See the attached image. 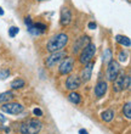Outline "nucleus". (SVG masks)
<instances>
[{
    "label": "nucleus",
    "instance_id": "f257e3e1",
    "mask_svg": "<svg viewBox=\"0 0 131 134\" xmlns=\"http://www.w3.org/2000/svg\"><path fill=\"white\" fill-rule=\"evenodd\" d=\"M69 42V37L66 33H57L53 37L47 40L46 43V50L51 53H56V51H61L63 50V48L68 44Z\"/></svg>",
    "mask_w": 131,
    "mask_h": 134
},
{
    "label": "nucleus",
    "instance_id": "f03ea898",
    "mask_svg": "<svg viewBox=\"0 0 131 134\" xmlns=\"http://www.w3.org/2000/svg\"><path fill=\"white\" fill-rule=\"evenodd\" d=\"M43 128V123L38 118H30L22 122L20 126L21 134H39Z\"/></svg>",
    "mask_w": 131,
    "mask_h": 134
},
{
    "label": "nucleus",
    "instance_id": "7ed1b4c3",
    "mask_svg": "<svg viewBox=\"0 0 131 134\" xmlns=\"http://www.w3.org/2000/svg\"><path fill=\"white\" fill-rule=\"evenodd\" d=\"M95 54H96V45L95 44H88V45L84 48V49L80 51V55H79V62L82 65H85L88 62L93 60L95 57Z\"/></svg>",
    "mask_w": 131,
    "mask_h": 134
},
{
    "label": "nucleus",
    "instance_id": "20e7f679",
    "mask_svg": "<svg viewBox=\"0 0 131 134\" xmlns=\"http://www.w3.org/2000/svg\"><path fill=\"white\" fill-rule=\"evenodd\" d=\"M66 56H67V54L64 53L63 50L56 51V53H51L49 56L45 59V66L47 67V68H52V67H55L56 65L60 64Z\"/></svg>",
    "mask_w": 131,
    "mask_h": 134
},
{
    "label": "nucleus",
    "instance_id": "39448f33",
    "mask_svg": "<svg viewBox=\"0 0 131 134\" xmlns=\"http://www.w3.org/2000/svg\"><path fill=\"white\" fill-rule=\"evenodd\" d=\"M73 68H74V59L72 56H66L58 64V73L62 76H67L72 73Z\"/></svg>",
    "mask_w": 131,
    "mask_h": 134
},
{
    "label": "nucleus",
    "instance_id": "423d86ee",
    "mask_svg": "<svg viewBox=\"0 0 131 134\" xmlns=\"http://www.w3.org/2000/svg\"><path fill=\"white\" fill-rule=\"evenodd\" d=\"M1 111L5 113H9V115H18L21 113L23 110H24V106L20 104V102H6V104H3L0 106Z\"/></svg>",
    "mask_w": 131,
    "mask_h": 134
},
{
    "label": "nucleus",
    "instance_id": "0eeeda50",
    "mask_svg": "<svg viewBox=\"0 0 131 134\" xmlns=\"http://www.w3.org/2000/svg\"><path fill=\"white\" fill-rule=\"evenodd\" d=\"M120 73V65L119 62L115 60H112L107 64V72H106V77L108 81L113 82L115 78L118 77V74Z\"/></svg>",
    "mask_w": 131,
    "mask_h": 134
},
{
    "label": "nucleus",
    "instance_id": "6e6552de",
    "mask_svg": "<svg viewBox=\"0 0 131 134\" xmlns=\"http://www.w3.org/2000/svg\"><path fill=\"white\" fill-rule=\"evenodd\" d=\"M82 87V79L78 74H71L66 79V88L71 92H75L78 88Z\"/></svg>",
    "mask_w": 131,
    "mask_h": 134
},
{
    "label": "nucleus",
    "instance_id": "1a4fd4ad",
    "mask_svg": "<svg viewBox=\"0 0 131 134\" xmlns=\"http://www.w3.org/2000/svg\"><path fill=\"white\" fill-rule=\"evenodd\" d=\"M93 66H95V62L93 61H90L88 64L84 65V68L82 70V73H80V79H82V83H86L91 79L92 76V71H93Z\"/></svg>",
    "mask_w": 131,
    "mask_h": 134
},
{
    "label": "nucleus",
    "instance_id": "9d476101",
    "mask_svg": "<svg viewBox=\"0 0 131 134\" xmlns=\"http://www.w3.org/2000/svg\"><path fill=\"white\" fill-rule=\"evenodd\" d=\"M72 11L68 9V7H62L61 10V16H60V23L62 27H67V26L71 25L72 22Z\"/></svg>",
    "mask_w": 131,
    "mask_h": 134
},
{
    "label": "nucleus",
    "instance_id": "9b49d317",
    "mask_svg": "<svg viewBox=\"0 0 131 134\" xmlns=\"http://www.w3.org/2000/svg\"><path fill=\"white\" fill-rule=\"evenodd\" d=\"M90 43H91V40H90V38H89L88 35L80 37V38L75 42L74 45H73V53L77 54V53H79V51H82V50L84 49L88 44H90Z\"/></svg>",
    "mask_w": 131,
    "mask_h": 134
},
{
    "label": "nucleus",
    "instance_id": "f8f14e48",
    "mask_svg": "<svg viewBox=\"0 0 131 134\" xmlns=\"http://www.w3.org/2000/svg\"><path fill=\"white\" fill-rule=\"evenodd\" d=\"M107 89H108V83L106 81H98L95 85V96L96 98H102L104 94L107 93Z\"/></svg>",
    "mask_w": 131,
    "mask_h": 134
},
{
    "label": "nucleus",
    "instance_id": "ddd939ff",
    "mask_svg": "<svg viewBox=\"0 0 131 134\" xmlns=\"http://www.w3.org/2000/svg\"><path fill=\"white\" fill-rule=\"evenodd\" d=\"M124 76H125V74L119 73V74H118V77L113 81V90H114V92L119 93V92H121V90H124V88H123Z\"/></svg>",
    "mask_w": 131,
    "mask_h": 134
},
{
    "label": "nucleus",
    "instance_id": "4468645a",
    "mask_svg": "<svg viewBox=\"0 0 131 134\" xmlns=\"http://www.w3.org/2000/svg\"><path fill=\"white\" fill-rule=\"evenodd\" d=\"M14 98H15V93L12 92V90L0 93V105L6 104V102H10L11 100H14Z\"/></svg>",
    "mask_w": 131,
    "mask_h": 134
},
{
    "label": "nucleus",
    "instance_id": "2eb2a0df",
    "mask_svg": "<svg viewBox=\"0 0 131 134\" xmlns=\"http://www.w3.org/2000/svg\"><path fill=\"white\" fill-rule=\"evenodd\" d=\"M115 40H117L120 45L125 46V48H130L131 46V40L129 37H126V35H120V34L115 35Z\"/></svg>",
    "mask_w": 131,
    "mask_h": 134
},
{
    "label": "nucleus",
    "instance_id": "dca6fc26",
    "mask_svg": "<svg viewBox=\"0 0 131 134\" xmlns=\"http://www.w3.org/2000/svg\"><path fill=\"white\" fill-rule=\"evenodd\" d=\"M68 100L74 105H79V104H82V95L77 92H71L68 94Z\"/></svg>",
    "mask_w": 131,
    "mask_h": 134
},
{
    "label": "nucleus",
    "instance_id": "f3484780",
    "mask_svg": "<svg viewBox=\"0 0 131 134\" xmlns=\"http://www.w3.org/2000/svg\"><path fill=\"white\" fill-rule=\"evenodd\" d=\"M114 116H115V113H114L113 110H106V111H103L102 113H101V118H102L103 122H110V121H113Z\"/></svg>",
    "mask_w": 131,
    "mask_h": 134
},
{
    "label": "nucleus",
    "instance_id": "a211bd4d",
    "mask_svg": "<svg viewBox=\"0 0 131 134\" xmlns=\"http://www.w3.org/2000/svg\"><path fill=\"white\" fill-rule=\"evenodd\" d=\"M24 85H26L24 79H22V78H16V79H14V81L11 82L10 87L12 90H16V89H22Z\"/></svg>",
    "mask_w": 131,
    "mask_h": 134
},
{
    "label": "nucleus",
    "instance_id": "6ab92c4d",
    "mask_svg": "<svg viewBox=\"0 0 131 134\" xmlns=\"http://www.w3.org/2000/svg\"><path fill=\"white\" fill-rule=\"evenodd\" d=\"M102 60H103V62H106V64H108L109 61L113 60V54H112V50L110 49L104 50V53H103V55H102Z\"/></svg>",
    "mask_w": 131,
    "mask_h": 134
},
{
    "label": "nucleus",
    "instance_id": "aec40b11",
    "mask_svg": "<svg viewBox=\"0 0 131 134\" xmlns=\"http://www.w3.org/2000/svg\"><path fill=\"white\" fill-rule=\"evenodd\" d=\"M123 113H124V116L126 117L128 120L131 118V102L130 101L124 104V106H123Z\"/></svg>",
    "mask_w": 131,
    "mask_h": 134
},
{
    "label": "nucleus",
    "instance_id": "412c9836",
    "mask_svg": "<svg viewBox=\"0 0 131 134\" xmlns=\"http://www.w3.org/2000/svg\"><path fill=\"white\" fill-rule=\"evenodd\" d=\"M131 87V77L130 74H126V76H124V82H123V88L126 89V90H129Z\"/></svg>",
    "mask_w": 131,
    "mask_h": 134
},
{
    "label": "nucleus",
    "instance_id": "4be33fe9",
    "mask_svg": "<svg viewBox=\"0 0 131 134\" xmlns=\"http://www.w3.org/2000/svg\"><path fill=\"white\" fill-rule=\"evenodd\" d=\"M18 32H20V29H18L17 27H15V26H12V27L9 28V35H10L11 38H15V37L18 34Z\"/></svg>",
    "mask_w": 131,
    "mask_h": 134
},
{
    "label": "nucleus",
    "instance_id": "5701e85b",
    "mask_svg": "<svg viewBox=\"0 0 131 134\" xmlns=\"http://www.w3.org/2000/svg\"><path fill=\"white\" fill-rule=\"evenodd\" d=\"M119 61L120 62H125V61L128 60V54L125 53V50H121L120 53H119Z\"/></svg>",
    "mask_w": 131,
    "mask_h": 134
},
{
    "label": "nucleus",
    "instance_id": "b1692460",
    "mask_svg": "<svg viewBox=\"0 0 131 134\" xmlns=\"http://www.w3.org/2000/svg\"><path fill=\"white\" fill-rule=\"evenodd\" d=\"M10 76V70H3L0 71V79H6Z\"/></svg>",
    "mask_w": 131,
    "mask_h": 134
},
{
    "label": "nucleus",
    "instance_id": "393cba45",
    "mask_svg": "<svg viewBox=\"0 0 131 134\" xmlns=\"http://www.w3.org/2000/svg\"><path fill=\"white\" fill-rule=\"evenodd\" d=\"M33 113H34L35 116H38V117L43 116V111H41V110H40V109H38V107H36V109H34V110H33Z\"/></svg>",
    "mask_w": 131,
    "mask_h": 134
},
{
    "label": "nucleus",
    "instance_id": "a878e982",
    "mask_svg": "<svg viewBox=\"0 0 131 134\" xmlns=\"http://www.w3.org/2000/svg\"><path fill=\"white\" fill-rule=\"evenodd\" d=\"M88 27L90 29H95V28H97V25H96V22H89V25H88Z\"/></svg>",
    "mask_w": 131,
    "mask_h": 134
},
{
    "label": "nucleus",
    "instance_id": "bb28decb",
    "mask_svg": "<svg viewBox=\"0 0 131 134\" xmlns=\"http://www.w3.org/2000/svg\"><path fill=\"white\" fill-rule=\"evenodd\" d=\"M0 121H1V122H6V117H4V115L3 113H0Z\"/></svg>",
    "mask_w": 131,
    "mask_h": 134
},
{
    "label": "nucleus",
    "instance_id": "cd10ccee",
    "mask_svg": "<svg viewBox=\"0 0 131 134\" xmlns=\"http://www.w3.org/2000/svg\"><path fill=\"white\" fill-rule=\"evenodd\" d=\"M79 134H89V133L86 129H80V131H79Z\"/></svg>",
    "mask_w": 131,
    "mask_h": 134
},
{
    "label": "nucleus",
    "instance_id": "c85d7f7f",
    "mask_svg": "<svg viewBox=\"0 0 131 134\" xmlns=\"http://www.w3.org/2000/svg\"><path fill=\"white\" fill-rule=\"evenodd\" d=\"M1 15H4V11H3V9L0 7V16H1Z\"/></svg>",
    "mask_w": 131,
    "mask_h": 134
},
{
    "label": "nucleus",
    "instance_id": "c756f323",
    "mask_svg": "<svg viewBox=\"0 0 131 134\" xmlns=\"http://www.w3.org/2000/svg\"><path fill=\"white\" fill-rule=\"evenodd\" d=\"M39 1H41V0H39Z\"/></svg>",
    "mask_w": 131,
    "mask_h": 134
}]
</instances>
